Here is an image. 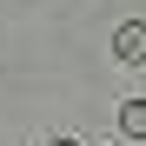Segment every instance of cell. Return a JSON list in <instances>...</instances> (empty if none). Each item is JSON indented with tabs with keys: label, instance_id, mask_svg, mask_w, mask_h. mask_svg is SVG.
<instances>
[{
	"label": "cell",
	"instance_id": "1",
	"mask_svg": "<svg viewBox=\"0 0 146 146\" xmlns=\"http://www.w3.org/2000/svg\"><path fill=\"white\" fill-rule=\"evenodd\" d=\"M119 53H126V60H146V27H126V33H119Z\"/></svg>",
	"mask_w": 146,
	"mask_h": 146
},
{
	"label": "cell",
	"instance_id": "2",
	"mask_svg": "<svg viewBox=\"0 0 146 146\" xmlns=\"http://www.w3.org/2000/svg\"><path fill=\"white\" fill-rule=\"evenodd\" d=\"M126 133H146V106H126Z\"/></svg>",
	"mask_w": 146,
	"mask_h": 146
},
{
	"label": "cell",
	"instance_id": "3",
	"mask_svg": "<svg viewBox=\"0 0 146 146\" xmlns=\"http://www.w3.org/2000/svg\"><path fill=\"white\" fill-rule=\"evenodd\" d=\"M53 146H73V139H53Z\"/></svg>",
	"mask_w": 146,
	"mask_h": 146
}]
</instances>
